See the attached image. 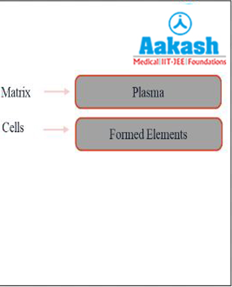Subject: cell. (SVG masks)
<instances>
[{"label": "cell", "instance_id": "6da1fadb", "mask_svg": "<svg viewBox=\"0 0 232 287\" xmlns=\"http://www.w3.org/2000/svg\"><path fill=\"white\" fill-rule=\"evenodd\" d=\"M75 104L82 110H217L223 81L217 74L80 75Z\"/></svg>", "mask_w": 232, "mask_h": 287}, {"label": "cell", "instance_id": "7a4b0ae2", "mask_svg": "<svg viewBox=\"0 0 232 287\" xmlns=\"http://www.w3.org/2000/svg\"><path fill=\"white\" fill-rule=\"evenodd\" d=\"M75 145L80 152H218L223 123L200 118H80Z\"/></svg>", "mask_w": 232, "mask_h": 287}, {"label": "cell", "instance_id": "3957f363", "mask_svg": "<svg viewBox=\"0 0 232 287\" xmlns=\"http://www.w3.org/2000/svg\"><path fill=\"white\" fill-rule=\"evenodd\" d=\"M187 14L184 12H177L171 15L169 19V28L172 33L177 36H183L189 33L192 28V22L186 24L184 19L186 18Z\"/></svg>", "mask_w": 232, "mask_h": 287}, {"label": "cell", "instance_id": "277c9868", "mask_svg": "<svg viewBox=\"0 0 232 287\" xmlns=\"http://www.w3.org/2000/svg\"><path fill=\"white\" fill-rule=\"evenodd\" d=\"M154 47L150 36H144L141 40L140 49L138 52L139 55H152L154 54Z\"/></svg>", "mask_w": 232, "mask_h": 287}, {"label": "cell", "instance_id": "5b68a950", "mask_svg": "<svg viewBox=\"0 0 232 287\" xmlns=\"http://www.w3.org/2000/svg\"><path fill=\"white\" fill-rule=\"evenodd\" d=\"M219 45L217 41H213L212 37H205V54L207 55H218L219 54Z\"/></svg>", "mask_w": 232, "mask_h": 287}, {"label": "cell", "instance_id": "8992f818", "mask_svg": "<svg viewBox=\"0 0 232 287\" xmlns=\"http://www.w3.org/2000/svg\"><path fill=\"white\" fill-rule=\"evenodd\" d=\"M167 40V54L168 55H172V54H176V55H179L180 54V50H179V46H180V41H175L174 38L172 36H168L166 38Z\"/></svg>", "mask_w": 232, "mask_h": 287}, {"label": "cell", "instance_id": "52a82bcc", "mask_svg": "<svg viewBox=\"0 0 232 287\" xmlns=\"http://www.w3.org/2000/svg\"><path fill=\"white\" fill-rule=\"evenodd\" d=\"M153 46L154 47V54L156 55H166L167 54V43L163 40L156 41Z\"/></svg>", "mask_w": 232, "mask_h": 287}, {"label": "cell", "instance_id": "ba28073f", "mask_svg": "<svg viewBox=\"0 0 232 287\" xmlns=\"http://www.w3.org/2000/svg\"><path fill=\"white\" fill-rule=\"evenodd\" d=\"M180 54L182 55H192L193 43L189 40H185L180 43Z\"/></svg>", "mask_w": 232, "mask_h": 287}, {"label": "cell", "instance_id": "9c48e42d", "mask_svg": "<svg viewBox=\"0 0 232 287\" xmlns=\"http://www.w3.org/2000/svg\"><path fill=\"white\" fill-rule=\"evenodd\" d=\"M193 54L199 56L205 54V42L198 40L193 43Z\"/></svg>", "mask_w": 232, "mask_h": 287}]
</instances>
